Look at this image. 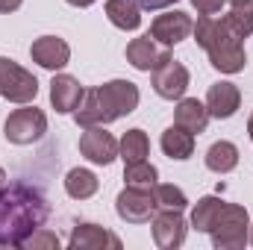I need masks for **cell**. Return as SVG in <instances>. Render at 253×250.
<instances>
[{"mask_svg": "<svg viewBox=\"0 0 253 250\" xmlns=\"http://www.w3.org/2000/svg\"><path fill=\"white\" fill-rule=\"evenodd\" d=\"M47 206L39 191L27 186H12L9 191H3L0 186V245L21 248L27 236L39 230Z\"/></svg>", "mask_w": 253, "mask_h": 250, "instance_id": "obj_1", "label": "cell"}, {"mask_svg": "<svg viewBox=\"0 0 253 250\" xmlns=\"http://www.w3.org/2000/svg\"><path fill=\"white\" fill-rule=\"evenodd\" d=\"M135 106H138V85L129 80H112V83H103L83 94V100L77 106V124L83 129L112 124V121L129 115Z\"/></svg>", "mask_w": 253, "mask_h": 250, "instance_id": "obj_2", "label": "cell"}, {"mask_svg": "<svg viewBox=\"0 0 253 250\" xmlns=\"http://www.w3.org/2000/svg\"><path fill=\"white\" fill-rule=\"evenodd\" d=\"M194 42L209 53V62L212 68H218L221 74H239L245 71V47H242V39L224 24V18H212V15H200L197 24H194Z\"/></svg>", "mask_w": 253, "mask_h": 250, "instance_id": "obj_3", "label": "cell"}, {"mask_svg": "<svg viewBox=\"0 0 253 250\" xmlns=\"http://www.w3.org/2000/svg\"><path fill=\"white\" fill-rule=\"evenodd\" d=\"M212 233V245L221 250H239L248 245V233H251V215L245 206L239 203H224Z\"/></svg>", "mask_w": 253, "mask_h": 250, "instance_id": "obj_4", "label": "cell"}, {"mask_svg": "<svg viewBox=\"0 0 253 250\" xmlns=\"http://www.w3.org/2000/svg\"><path fill=\"white\" fill-rule=\"evenodd\" d=\"M39 94V80L18 62L0 56V97L12 103H33Z\"/></svg>", "mask_w": 253, "mask_h": 250, "instance_id": "obj_5", "label": "cell"}, {"mask_svg": "<svg viewBox=\"0 0 253 250\" xmlns=\"http://www.w3.org/2000/svg\"><path fill=\"white\" fill-rule=\"evenodd\" d=\"M3 132H6V141H12V144H33L47 132V118H44L42 109L24 106V109H15L6 118Z\"/></svg>", "mask_w": 253, "mask_h": 250, "instance_id": "obj_6", "label": "cell"}, {"mask_svg": "<svg viewBox=\"0 0 253 250\" xmlns=\"http://www.w3.org/2000/svg\"><path fill=\"white\" fill-rule=\"evenodd\" d=\"M115 209H118V218L126 224H147L153 221L156 215V197H153V188H132L126 186L118 200H115Z\"/></svg>", "mask_w": 253, "mask_h": 250, "instance_id": "obj_7", "label": "cell"}, {"mask_svg": "<svg viewBox=\"0 0 253 250\" xmlns=\"http://www.w3.org/2000/svg\"><path fill=\"white\" fill-rule=\"evenodd\" d=\"M80 153L94 162V165H109L118 156V141L112 132H106L103 124L100 126H85V132L80 135Z\"/></svg>", "mask_w": 253, "mask_h": 250, "instance_id": "obj_8", "label": "cell"}, {"mask_svg": "<svg viewBox=\"0 0 253 250\" xmlns=\"http://www.w3.org/2000/svg\"><path fill=\"white\" fill-rule=\"evenodd\" d=\"M189 88V71L186 65L165 59L162 65L153 68V91L165 100H180Z\"/></svg>", "mask_w": 253, "mask_h": 250, "instance_id": "obj_9", "label": "cell"}, {"mask_svg": "<svg viewBox=\"0 0 253 250\" xmlns=\"http://www.w3.org/2000/svg\"><path fill=\"white\" fill-rule=\"evenodd\" d=\"M191 30H194L191 15H189V12L174 9V12H165V15H159V18L153 21L150 36H153L156 42H162L165 47H171V44H180L183 39H189Z\"/></svg>", "mask_w": 253, "mask_h": 250, "instance_id": "obj_10", "label": "cell"}, {"mask_svg": "<svg viewBox=\"0 0 253 250\" xmlns=\"http://www.w3.org/2000/svg\"><path fill=\"white\" fill-rule=\"evenodd\" d=\"M153 242L162 250H174L186 242V221L180 209H162L153 215Z\"/></svg>", "mask_w": 253, "mask_h": 250, "instance_id": "obj_11", "label": "cell"}, {"mask_svg": "<svg viewBox=\"0 0 253 250\" xmlns=\"http://www.w3.org/2000/svg\"><path fill=\"white\" fill-rule=\"evenodd\" d=\"M30 56H33V62H39L42 68H47V71H59V68H65L68 59H71V47H68L65 39L42 36V39L33 42Z\"/></svg>", "mask_w": 253, "mask_h": 250, "instance_id": "obj_12", "label": "cell"}, {"mask_svg": "<svg viewBox=\"0 0 253 250\" xmlns=\"http://www.w3.org/2000/svg\"><path fill=\"white\" fill-rule=\"evenodd\" d=\"M239 103H242L239 85H233V83H215V85H209L206 109H209L212 118H233L239 112Z\"/></svg>", "mask_w": 253, "mask_h": 250, "instance_id": "obj_13", "label": "cell"}, {"mask_svg": "<svg viewBox=\"0 0 253 250\" xmlns=\"http://www.w3.org/2000/svg\"><path fill=\"white\" fill-rule=\"evenodd\" d=\"M83 94H85V91H83L80 80H74V77H68V74H56L53 83H50V103H53V109L62 112V115L77 112Z\"/></svg>", "mask_w": 253, "mask_h": 250, "instance_id": "obj_14", "label": "cell"}, {"mask_svg": "<svg viewBox=\"0 0 253 250\" xmlns=\"http://www.w3.org/2000/svg\"><path fill=\"white\" fill-rule=\"evenodd\" d=\"M74 250H100V248H112L118 250L121 248V239L118 236H112L109 230H103V227H97V224H80V227H74V233H71V242H68Z\"/></svg>", "mask_w": 253, "mask_h": 250, "instance_id": "obj_15", "label": "cell"}, {"mask_svg": "<svg viewBox=\"0 0 253 250\" xmlns=\"http://www.w3.org/2000/svg\"><path fill=\"white\" fill-rule=\"evenodd\" d=\"M165 59H171V53L168 50H156L153 36H141V39H132L126 44V62L132 68H138V71H153Z\"/></svg>", "mask_w": 253, "mask_h": 250, "instance_id": "obj_16", "label": "cell"}, {"mask_svg": "<svg viewBox=\"0 0 253 250\" xmlns=\"http://www.w3.org/2000/svg\"><path fill=\"white\" fill-rule=\"evenodd\" d=\"M174 121L180 126H186L189 132H203L206 124H209V109L197 97H180L177 112H174Z\"/></svg>", "mask_w": 253, "mask_h": 250, "instance_id": "obj_17", "label": "cell"}, {"mask_svg": "<svg viewBox=\"0 0 253 250\" xmlns=\"http://www.w3.org/2000/svg\"><path fill=\"white\" fill-rule=\"evenodd\" d=\"M162 150H165V156H171L177 162L189 159L194 153V132H189L186 126H180V124L168 126L162 132Z\"/></svg>", "mask_w": 253, "mask_h": 250, "instance_id": "obj_18", "label": "cell"}, {"mask_svg": "<svg viewBox=\"0 0 253 250\" xmlns=\"http://www.w3.org/2000/svg\"><path fill=\"white\" fill-rule=\"evenodd\" d=\"M239 165V147L233 141H215L206 150V168L215 174H230Z\"/></svg>", "mask_w": 253, "mask_h": 250, "instance_id": "obj_19", "label": "cell"}, {"mask_svg": "<svg viewBox=\"0 0 253 250\" xmlns=\"http://www.w3.org/2000/svg\"><path fill=\"white\" fill-rule=\"evenodd\" d=\"M221 209H224V200H221V197H215V194L200 197V200L194 203V209H191V227L200 230V233H209V230L215 227Z\"/></svg>", "mask_w": 253, "mask_h": 250, "instance_id": "obj_20", "label": "cell"}, {"mask_svg": "<svg viewBox=\"0 0 253 250\" xmlns=\"http://www.w3.org/2000/svg\"><path fill=\"white\" fill-rule=\"evenodd\" d=\"M118 153L124 159V165L132 162H144L147 153H150V141H147V132L144 129H126L124 138L118 141Z\"/></svg>", "mask_w": 253, "mask_h": 250, "instance_id": "obj_21", "label": "cell"}, {"mask_svg": "<svg viewBox=\"0 0 253 250\" xmlns=\"http://www.w3.org/2000/svg\"><path fill=\"white\" fill-rule=\"evenodd\" d=\"M106 15L118 30H138L141 24V12L135 0H106Z\"/></svg>", "mask_w": 253, "mask_h": 250, "instance_id": "obj_22", "label": "cell"}, {"mask_svg": "<svg viewBox=\"0 0 253 250\" xmlns=\"http://www.w3.org/2000/svg\"><path fill=\"white\" fill-rule=\"evenodd\" d=\"M97 177L91 174V171H85V168H74V171H68V177H65V191L74 197V200H85V197H91L94 191H97Z\"/></svg>", "mask_w": 253, "mask_h": 250, "instance_id": "obj_23", "label": "cell"}, {"mask_svg": "<svg viewBox=\"0 0 253 250\" xmlns=\"http://www.w3.org/2000/svg\"><path fill=\"white\" fill-rule=\"evenodd\" d=\"M224 24H227L239 39L253 36V0L245 3V6H233V9L224 15Z\"/></svg>", "mask_w": 253, "mask_h": 250, "instance_id": "obj_24", "label": "cell"}, {"mask_svg": "<svg viewBox=\"0 0 253 250\" xmlns=\"http://www.w3.org/2000/svg\"><path fill=\"white\" fill-rule=\"evenodd\" d=\"M124 180H126V186H132V188H153L156 180H159V171L147 159L144 162H132V165L124 168Z\"/></svg>", "mask_w": 253, "mask_h": 250, "instance_id": "obj_25", "label": "cell"}, {"mask_svg": "<svg viewBox=\"0 0 253 250\" xmlns=\"http://www.w3.org/2000/svg\"><path fill=\"white\" fill-rule=\"evenodd\" d=\"M153 197H156V206L159 209H186L189 206V197L183 194V188L171 186V183H156L153 186Z\"/></svg>", "mask_w": 253, "mask_h": 250, "instance_id": "obj_26", "label": "cell"}, {"mask_svg": "<svg viewBox=\"0 0 253 250\" xmlns=\"http://www.w3.org/2000/svg\"><path fill=\"white\" fill-rule=\"evenodd\" d=\"M21 248H47V250H59V239L50 233V230H39V233H33V236H27V242L21 245Z\"/></svg>", "mask_w": 253, "mask_h": 250, "instance_id": "obj_27", "label": "cell"}, {"mask_svg": "<svg viewBox=\"0 0 253 250\" xmlns=\"http://www.w3.org/2000/svg\"><path fill=\"white\" fill-rule=\"evenodd\" d=\"M224 3L227 0H191V6L197 9V15H215V12H221Z\"/></svg>", "mask_w": 253, "mask_h": 250, "instance_id": "obj_28", "label": "cell"}, {"mask_svg": "<svg viewBox=\"0 0 253 250\" xmlns=\"http://www.w3.org/2000/svg\"><path fill=\"white\" fill-rule=\"evenodd\" d=\"M135 3H138V9H165L177 0H135Z\"/></svg>", "mask_w": 253, "mask_h": 250, "instance_id": "obj_29", "label": "cell"}, {"mask_svg": "<svg viewBox=\"0 0 253 250\" xmlns=\"http://www.w3.org/2000/svg\"><path fill=\"white\" fill-rule=\"evenodd\" d=\"M21 3H24V0H0V12H3V15H9V12L21 9Z\"/></svg>", "mask_w": 253, "mask_h": 250, "instance_id": "obj_30", "label": "cell"}, {"mask_svg": "<svg viewBox=\"0 0 253 250\" xmlns=\"http://www.w3.org/2000/svg\"><path fill=\"white\" fill-rule=\"evenodd\" d=\"M68 3H71V6H91L94 0H68Z\"/></svg>", "mask_w": 253, "mask_h": 250, "instance_id": "obj_31", "label": "cell"}, {"mask_svg": "<svg viewBox=\"0 0 253 250\" xmlns=\"http://www.w3.org/2000/svg\"><path fill=\"white\" fill-rule=\"evenodd\" d=\"M248 132H251V138H253V112H251V118H248Z\"/></svg>", "mask_w": 253, "mask_h": 250, "instance_id": "obj_32", "label": "cell"}, {"mask_svg": "<svg viewBox=\"0 0 253 250\" xmlns=\"http://www.w3.org/2000/svg\"><path fill=\"white\" fill-rule=\"evenodd\" d=\"M233 6H245V3H251V0H230Z\"/></svg>", "mask_w": 253, "mask_h": 250, "instance_id": "obj_33", "label": "cell"}, {"mask_svg": "<svg viewBox=\"0 0 253 250\" xmlns=\"http://www.w3.org/2000/svg\"><path fill=\"white\" fill-rule=\"evenodd\" d=\"M3 180H6V174H3V171H0V183H3Z\"/></svg>", "mask_w": 253, "mask_h": 250, "instance_id": "obj_34", "label": "cell"}]
</instances>
